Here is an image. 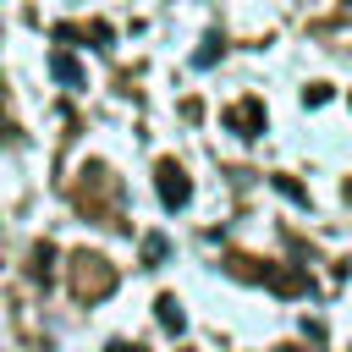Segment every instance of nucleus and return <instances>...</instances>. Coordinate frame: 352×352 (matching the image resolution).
<instances>
[{
	"instance_id": "obj_1",
	"label": "nucleus",
	"mask_w": 352,
	"mask_h": 352,
	"mask_svg": "<svg viewBox=\"0 0 352 352\" xmlns=\"http://www.w3.org/2000/svg\"><path fill=\"white\" fill-rule=\"evenodd\" d=\"M154 187H160V204H165V209H182V204L192 198V182H187V170H182L176 160H160V165H154Z\"/></svg>"
},
{
	"instance_id": "obj_2",
	"label": "nucleus",
	"mask_w": 352,
	"mask_h": 352,
	"mask_svg": "<svg viewBox=\"0 0 352 352\" xmlns=\"http://www.w3.org/2000/svg\"><path fill=\"white\" fill-rule=\"evenodd\" d=\"M226 126H231L236 138H258V132H264V104H258V99L231 104V110H226Z\"/></svg>"
},
{
	"instance_id": "obj_3",
	"label": "nucleus",
	"mask_w": 352,
	"mask_h": 352,
	"mask_svg": "<svg viewBox=\"0 0 352 352\" xmlns=\"http://www.w3.org/2000/svg\"><path fill=\"white\" fill-rule=\"evenodd\" d=\"M154 308H160V324H165V330H170V336H182V324H187V314H182V302H176V297H170V292H165V297H160V302H154Z\"/></svg>"
},
{
	"instance_id": "obj_4",
	"label": "nucleus",
	"mask_w": 352,
	"mask_h": 352,
	"mask_svg": "<svg viewBox=\"0 0 352 352\" xmlns=\"http://www.w3.org/2000/svg\"><path fill=\"white\" fill-rule=\"evenodd\" d=\"M50 258H55V248L44 242V248L33 253V280H50Z\"/></svg>"
},
{
	"instance_id": "obj_5",
	"label": "nucleus",
	"mask_w": 352,
	"mask_h": 352,
	"mask_svg": "<svg viewBox=\"0 0 352 352\" xmlns=\"http://www.w3.org/2000/svg\"><path fill=\"white\" fill-rule=\"evenodd\" d=\"M143 253H148V264H154V258H165V236H148V242H143Z\"/></svg>"
},
{
	"instance_id": "obj_6",
	"label": "nucleus",
	"mask_w": 352,
	"mask_h": 352,
	"mask_svg": "<svg viewBox=\"0 0 352 352\" xmlns=\"http://www.w3.org/2000/svg\"><path fill=\"white\" fill-rule=\"evenodd\" d=\"M104 352H143V346H132V341H110Z\"/></svg>"
}]
</instances>
